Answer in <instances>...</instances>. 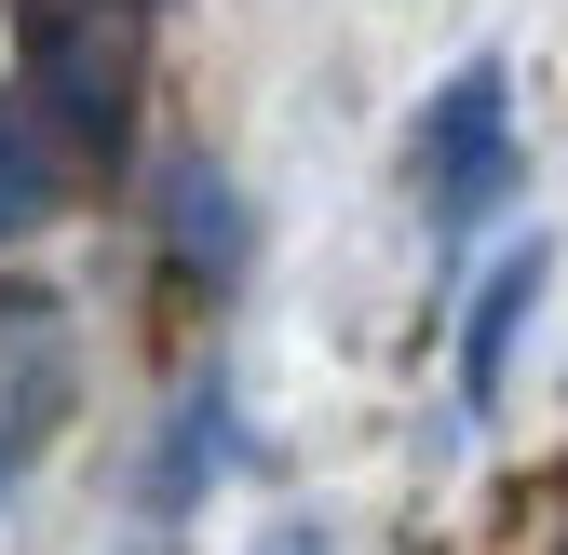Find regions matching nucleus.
<instances>
[{
    "label": "nucleus",
    "instance_id": "f03ea898",
    "mask_svg": "<svg viewBox=\"0 0 568 555\" xmlns=\"http://www.w3.org/2000/svg\"><path fill=\"white\" fill-rule=\"evenodd\" d=\"M419 190H434V231H474L515 190V68L501 54L447 68V95L419 109Z\"/></svg>",
    "mask_w": 568,
    "mask_h": 555
},
{
    "label": "nucleus",
    "instance_id": "20e7f679",
    "mask_svg": "<svg viewBox=\"0 0 568 555\" xmlns=\"http://www.w3.org/2000/svg\"><path fill=\"white\" fill-rule=\"evenodd\" d=\"M541 285H555V244H515V258L474 285V312H460V393H474V406H501V380H515V339H528Z\"/></svg>",
    "mask_w": 568,
    "mask_h": 555
},
{
    "label": "nucleus",
    "instance_id": "423d86ee",
    "mask_svg": "<svg viewBox=\"0 0 568 555\" xmlns=\"http://www.w3.org/2000/svg\"><path fill=\"white\" fill-rule=\"evenodd\" d=\"M54 203H68V150H54V135H41L14 95H0V244H14V231H41Z\"/></svg>",
    "mask_w": 568,
    "mask_h": 555
},
{
    "label": "nucleus",
    "instance_id": "39448f33",
    "mask_svg": "<svg viewBox=\"0 0 568 555\" xmlns=\"http://www.w3.org/2000/svg\"><path fill=\"white\" fill-rule=\"evenodd\" d=\"M217 461H231V380H190V406L163 421V461H150V515H190Z\"/></svg>",
    "mask_w": 568,
    "mask_h": 555
},
{
    "label": "nucleus",
    "instance_id": "0eeeda50",
    "mask_svg": "<svg viewBox=\"0 0 568 555\" xmlns=\"http://www.w3.org/2000/svg\"><path fill=\"white\" fill-rule=\"evenodd\" d=\"M257 555H325V542H312V528H284V542H257Z\"/></svg>",
    "mask_w": 568,
    "mask_h": 555
},
{
    "label": "nucleus",
    "instance_id": "7ed1b4c3",
    "mask_svg": "<svg viewBox=\"0 0 568 555\" xmlns=\"http://www.w3.org/2000/svg\"><path fill=\"white\" fill-rule=\"evenodd\" d=\"M163 285L176 299H231L244 285V190L203 163V150L163 163Z\"/></svg>",
    "mask_w": 568,
    "mask_h": 555
},
{
    "label": "nucleus",
    "instance_id": "f257e3e1",
    "mask_svg": "<svg viewBox=\"0 0 568 555\" xmlns=\"http://www.w3.org/2000/svg\"><path fill=\"white\" fill-rule=\"evenodd\" d=\"M14 109L68 150V176H109L122 122H135V14H109V0H28L14 14Z\"/></svg>",
    "mask_w": 568,
    "mask_h": 555
},
{
    "label": "nucleus",
    "instance_id": "6e6552de",
    "mask_svg": "<svg viewBox=\"0 0 568 555\" xmlns=\"http://www.w3.org/2000/svg\"><path fill=\"white\" fill-rule=\"evenodd\" d=\"M0 488H14V421H0Z\"/></svg>",
    "mask_w": 568,
    "mask_h": 555
},
{
    "label": "nucleus",
    "instance_id": "1a4fd4ad",
    "mask_svg": "<svg viewBox=\"0 0 568 555\" xmlns=\"http://www.w3.org/2000/svg\"><path fill=\"white\" fill-rule=\"evenodd\" d=\"M109 14H150V0H109Z\"/></svg>",
    "mask_w": 568,
    "mask_h": 555
}]
</instances>
